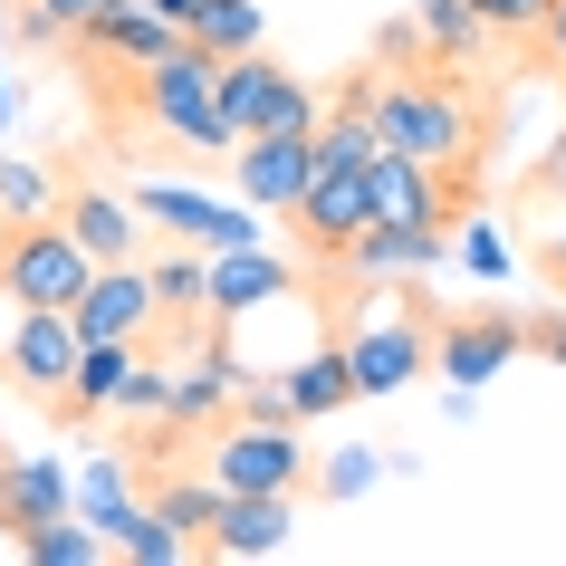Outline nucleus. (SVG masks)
<instances>
[{"mask_svg": "<svg viewBox=\"0 0 566 566\" xmlns=\"http://www.w3.org/2000/svg\"><path fill=\"white\" fill-rule=\"evenodd\" d=\"M77 356H87V336H77V317H67V307H20V327H10V346H0V375L59 413V394H67V375H77Z\"/></svg>", "mask_w": 566, "mask_h": 566, "instance_id": "obj_9", "label": "nucleus"}, {"mask_svg": "<svg viewBox=\"0 0 566 566\" xmlns=\"http://www.w3.org/2000/svg\"><path fill=\"white\" fill-rule=\"evenodd\" d=\"M211 490H307L298 422H221L211 432Z\"/></svg>", "mask_w": 566, "mask_h": 566, "instance_id": "obj_7", "label": "nucleus"}, {"mask_svg": "<svg viewBox=\"0 0 566 566\" xmlns=\"http://www.w3.org/2000/svg\"><path fill=\"white\" fill-rule=\"evenodd\" d=\"M0 116H10V87H0Z\"/></svg>", "mask_w": 566, "mask_h": 566, "instance_id": "obj_41", "label": "nucleus"}, {"mask_svg": "<svg viewBox=\"0 0 566 566\" xmlns=\"http://www.w3.org/2000/svg\"><path fill=\"white\" fill-rule=\"evenodd\" d=\"M537 192H557V202H566V135L537 154Z\"/></svg>", "mask_w": 566, "mask_h": 566, "instance_id": "obj_38", "label": "nucleus"}, {"mask_svg": "<svg viewBox=\"0 0 566 566\" xmlns=\"http://www.w3.org/2000/svg\"><path fill=\"white\" fill-rule=\"evenodd\" d=\"M289 537H298V500L289 490H221L202 547L211 557H289Z\"/></svg>", "mask_w": 566, "mask_h": 566, "instance_id": "obj_12", "label": "nucleus"}, {"mask_svg": "<svg viewBox=\"0 0 566 566\" xmlns=\"http://www.w3.org/2000/svg\"><path fill=\"white\" fill-rule=\"evenodd\" d=\"M59 221H67V240H77L96 269L106 260H145V231H154L145 211L125 202V192H106V182H77V192L59 202Z\"/></svg>", "mask_w": 566, "mask_h": 566, "instance_id": "obj_16", "label": "nucleus"}, {"mask_svg": "<svg viewBox=\"0 0 566 566\" xmlns=\"http://www.w3.org/2000/svg\"><path fill=\"white\" fill-rule=\"evenodd\" d=\"M528 356L566 365V307H547V317H528Z\"/></svg>", "mask_w": 566, "mask_h": 566, "instance_id": "obj_35", "label": "nucleus"}, {"mask_svg": "<svg viewBox=\"0 0 566 566\" xmlns=\"http://www.w3.org/2000/svg\"><path fill=\"white\" fill-rule=\"evenodd\" d=\"M471 10L490 39H518V49H537V30H547V0H471Z\"/></svg>", "mask_w": 566, "mask_h": 566, "instance_id": "obj_30", "label": "nucleus"}, {"mask_svg": "<svg viewBox=\"0 0 566 566\" xmlns=\"http://www.w3.org/2000/svg\"><path fill=\"white\" fill-rule=\"evenodd\" d=\"M336 269L346 279H432V269H451V231H385V221H365Z\"/></svg>", "mask_w": 566, "mask_h": 566, "instance_id": "obj_17", "label": "nucleus"}, {"mask_svg": "<svg viewBox=\"0 0 566 566\" xmlns=\"http://www.w3.org/2000/svg\"><path fill=\"white\" fill-rule=\"evenodd\" d=\"M106 557H125V566H182V557H192V537H182L174 518H154V509L135 500V518L116 528V547H106Z\"/></svg>", "mask_w": 566, "mask_h": 566, "instance_id": "obj_28", "label": "nucleus"}, {"mask_svg": "<svg viewBox=\"0 0 566 566\" xmlns=\"http://www.w3.org/2000/svg\"><path fill=\"white\" fill-rule=\"evenodd\" d=\"M87 250L67 240V221H0V298L10 307H67L77 289H87Z\"/></svg>", "mask_w": 566, "mask_h": 566, "instance_id": "obj_4", "label": "nucleus"}, {"mask_svg": "<svg viewBox=\"0 0 566 566\" xmlns=\"http://www.w3.org/2000/svg\"><path fill=\"white\" fill-rule=\"evenodd\" d=\"M135 211H145L154 231H174V240H192V250H260L269 240V221L250 202H211V192H192V182H135Z\"/></svg>", "mask_w": 566, "mask_h": 566, "instance_id": "obj_6", "label": "nucleus"}, {"mask_svg": "<svg viewBox=\"0 0 566 566\" xmlns=\"http://www.w3.org/2000/svg\"><path fill=\"white\" fill-rule=\"evenodd\" d=\"M231 385H240V365H231V346L211 336V356H202V365H182L174 394H164V432H202V422H221Z\"/></svg>", "mask_w": 566, "mask_h": 566, "instance_id": "obj_21", "label": "nucleus"}, {"mask_svg": "<svg viewBox=\"0 0 566 566\" xmlns=\"http://www.w3.org/2000/svg\"><path fill=\"white\" fill-rule=\"evenodd\" d=\"M528 356V317H509V307H461V317H442L432 327V365H442L451 385H490V375H509V365Z\"/></svg>", "mask_w": 566, "mask_h": 566, "instance_id": "obj_10", "label": "nucleus"}, {"mask_svg": "<svg viewBox=\"0 0 566 566\" xmlns=\"http://www.w3.org/2000/svg\"><path fill=\"white\" fill-rule=\"evenodd\" d=\"M307 174H317V145L307 135H240L231 145V192L250 211H289L307 192Z\"/></svg>", "mask_w": 566, "mask_h": 566, "instance_id": "obj_13", "label": "nucleus"}, {"mask_svg": "<svg viewBox=\"0 0 566 566\" xmlns=\"http://www.w3.org/2000/svg\"><path fill=\"white\" fill-rule=\"evenodd\" d=\"M240 403H250V422H289V394H279V385H250V375H240Z\"/></svg>", "mask_w": 566, "mask_h": 566, "instance_id": "obj_36", "label": "nucleus"}, {"mask_svg": "<svg viewBox=\"0 0 566 566\" xmlns=\"http://www.w3.org/2000/svg\"><path fill=\"white\" fill-rule=\"evenodd\" d=\"M154 518H174L192 547H202V528H211V509H221V490H211V471H192V480H154Z\"/></svg>", "mask_w": 566, "mask_h": 566, "instance_id": "obj_29", "label": "nucleus"}, {"mask_svg": "<svg viewBox=\"0 0 566 566\" xmlns=\"http://www.w3.org/2000/svg\"><path fill=\"white\" fill-rule=\"evenodd\" d=\"M413 39H422V59L451 67V77H471L490 59V30H480L471 0H413Z\"/></svg>", "mask_w": 566, "mask_h": 566, "instance_id": "obj_20", "label": "nucleus"}, {"mask_svg": "<svg viewBox=\"0 0 566 566\" xmlns=\"http://www.w3.org/2000/svg\"><path fill=\"white\" fill-rule=\"evenodd\" d=\"M67 509H77V518H87V528L106 537V547H116V528L135 518V490H125V461H116V451L77 471V490H67Z\"/></svg>", "mask_w": 566, "mask_h": 566, "instance_id": "obj_25", "label": "nucleus"}, {"mask_svg": "<svg viewBox=\"0 0 566 566\" xmlns=\"http://www.w3.org/2000/svg\"><path fill=\"white\" fill-rule=\"evenodd\" d=\"M164 394H174V375L135 356V375H125V403H116V422H164Z\"/></svg>", "mask_w": 566, "mask_h": 566, "instance_id": "obj_33", "label": "nucleus"}, {"mask_svg": "<svg viewBox=\"0 0 566 566\" xmlns=\"http://www.w3.org/2000/svg\"><path fill=\"white\" fill-rule=\"evenodd\" d=\"M154 10H164V20H174V30H182V20H192V10H202V0H154Z\"/></svg>", "mask_w": 566, "mask_h": 566, "instance_id": "obj_40", "label": "nucleus"}, {"mask_svg": "<svg viewBox=\"0 0 566 566\" xmlns=\"http://www.w3.org/2000/svg\"><path fill=\"white\" fill-rule=\"evenodd\" d=\"M537 49H547V67H566V0H547V30H537Z\"/></svg>", "mask_w": 566, "mask_h": 566, "instance_id": "obj_37", "label": "nucleus"}, {"mask_svg": "<svg viewBox=\"0 0 566 566\" xmlns=\"http://www.w3.org/2000/svg\"><path fill=\"white\" fill-rule=\"evenodd\" d=\"M174 39H182V30L154 10V0H106L87 30H77V49H87V59H106V67H145V59H164Z\"/></svg>", "mask_w": 566, "mask_h": 566, "instance_id": "obj_18", "label": "nucleus"}, {"mask_svg": "<svg viewBox=\"0 0 566 566\" xmlns=\"http://www.w3.org/2000/svg\"><path fill=\"white\" fill-rule=\"evenodd\" d=\"M346 375H356V403H365V394H403L413 375H432V327H422V317L356 327V336H346Z\"/></svg>", "mask_w": 566, "mask_h": 566, "instance_id": "obj_14", "label": "nucleus"}, {"mask_svg": "<svg viewBox=\"0 0 566 566\" xmlns=\"http://www.w3.org/2000/svg\"><path fill=\"white\" fill-rule=\"evenodd\" d=\"M375 145L413 154L432 174H471L480 164V106L451 67H403V77H375Z\"/></svg>", "mask_w": 566, "mask_h": 566, "instance_id": "obj_1", "label": "nucleus"}, {"mask_svg": "<svg viewBox=\"0 0 566 566\" xmlns=\"http://www.w3.org/2000/svg\"><path fill=\"white\" fill-rule=\"evenodd\" d=\"M269 298H298V279L269 240L260 250H202V317H250Z\"/></svg>", "mask_w": 566, "mask_h": 566, "instance_id": "obj_15", "label": "nucleus"}, {"mask_svg": "<svg viewBox=\"0 0 566 566\" xmlns=\"http://www.w3.org/2000/svg\"><path fill=\"white\" fill-rule=\"evenodd\" d=\"M67 490H77V480H67L59 461H39V451L0 461V528L20 537V528H39V518H67Z\"/></svg>", "mask_w": 566, "mask_h": 566, "instance_id": "obj_19", "label": "nucleus"}, {"mask_svg": "<svg viewBox=\"0 0 566 566\" xmlns=\"http://www.w3.org/2000/svg\"><path fill=\"white\" fill-rule=\"evenodd\" d=\"M20 557H30V566H96V557H106V537H96L87 518L67 509V518H39V528H20Z\"/></svg>", "mask_w": 566, "mask_h": 566, "instance_id": "obj_26", "label": "nucleus"}, {"mask_svg": "<svg viewBox=\"0 0 566 566\" xmlns=\"http://www.w3.org/2000/svg\"><path fill=\"white\" fill-rule=\"evenodd\" d=\"M145 279H154V307H164V317H202V250H192V240L154 250Z\"/></svg>", "mask_w": 566, "mask_h": 566, "instance_id": "obj_27", "label": "nucleus"}, {"mask_svg": "<svg viewBox=\"0 0 566 566\" xmlns=\"http://www.w3.org/2000/svg\"><path fill=\"white\" fill-rule=\"evenodd\" d=\"M182 39H192L202 59H240V49H269V10L260 0H202V10L182 20Z\"/></svg>", "mask_w": 566, "mask_h": 566, "instance_id": "obj_24", "label": "nucleus"}, {"mask_svg": "<svg viewBox=\"0 0 566 566\" xmlns=\"http://www.w3.org/2000/svg\"><path fill=\"white\" fill-rule=\"evenodd\" d=\"M461 192H471V174H432L413 154H375L365 164V211L385 231H451L461 221Z\"/></svg>", "mask_w": 566, "mask_h": 566, "instance_id": "obj_5", "label": "nucleus"}, {"mask_svg": "<svg viewBox=\"0 0 566 566\" xmlns=\"http://www.w3.org/2000/svg\"><path fill=\"white\" fill-rule=\"evenodd\" d=\"M49 202H59V192H49L39 164H0V211H10V221H39Z\"/></svg>", "mask_w": 566, "mask_h": 566, "instance_id": "obj_32", "label": "nucleus"}, {"mask_svg": "<svg viewBox=\"0 0 566 566\" xmlns=\"http://www.w3.org/2000/svg\"><path fill=\"white\" fill-rule=\"evenodd\" d=\"M211 77H221V59H202L192 39H174L164 59L135 67V116H145L174 154H231L240 135H231V116L211 106Z\"/></svg>", "mask_w": 566, "mask_h": 566, "instance_id": "obj_2", "label": "nucleus"}, {"mask_svg": "<svg viewBox=\"0 0 566 566\" xmlns=\"http://www.w3.org/2000/svg\"><path fill=\"white\" fill-rule=\"evenodd\" d=\"M211 106L231 116V135H307L327 96L307 87V77H289L269 49H240V59H221V77H211Z\"/></svg>", "mask_w": 566, "mask_h": 566, "instance_id": "obj_3", "label": "nucleus"}, {"mask_svg": "<svg viewBox=\"0 0 566 566\" xmlns=\"http://www.w3.org/2000/svg\"><path fill=\"white\" fill-rule=\"evenodd\" d=\"M125 375H135V346H87L77 375H67V394H59V422H116Z\"/></svg>", "mask_w": 566, "mask_h": 566, "instance_id": "obj_22", "label": "nucleus"}, {"mask_svg": "<svg viewBox=\"0 0 566 566\" xmlns=\"http://www.w3.org/2000/svg\"><path fill=\"white\" fill-rule=\"evenodd\" d=\"M279 394H289V422H327L356 403V375H346V346H317V356H298L289 375H279Z\"/></svg>", "mask_w": 566, "mask_h": 566, "instance_id": "obj_23", "label": "nucleus"}, {"mask_svg": "<svg viewBox=\"0 0 566 566\" xmlns=\"http://www.w3.org/2000/svg\"><path fill=\"white\" fill-rule=\"evenodd\" d=\"M537 260H547V279H557V289H566V211H557V231L537 240Z\"/></svg>", "mask_w": 566, "mask_h": 566, "instance_id": "obj_39", "label": "nucleus"}, {"mask_svg": "<svg viewBox=\"0 0 566 566\" xmlns=\"http://www.w3.org/2000/svg\"><path fill=\"white\" fill-rule=\"evenodd\" d=\"M375 480H385V461H375V451H336L327 471H317V490H327V500H365Z\"/></svg>", "mask_w": 566, "mask_h": 566, "instance_id": "obj_34", "label": "nucleus"}, {"mask_svg": "<svg viewBox=\"0 0 566 566\" xmlns=\"http://www.w3.org/2000/svg\"><path fill=\"white\" fill-rule=\"evenodd\" d=\"M451 260L471 269V279H509V231L500 221H471V231L451 240Z\"/></svg>", "mask_w": 566, "mask_h": 566, "instance_id": "obj_31", "label": "nucleus"}, {"mask_svg": "<svg viewBox=\"0 0 566 566\" xmlns=\"http://www.w3.org/2000/svg\"><path fill=\"white\" fill-rule=\"evenodd\" d=\"M67 317H77V336H87V346H145V336L164 327L145 260H106V269H87V289L67 298Z\"/></svg>", "mask_w": 566, "mask_h": 566, "instance_id": "obj_8", "label": "nucleus"}, {"mask_svg": "<svg viewBox=\"0 0 566 566\" xmlns=\"http://www.w3.org/2000/svg\"><path fill=\"white\" fill-rule=\"evenodd\" d=\"M289 221H298V240L317 250V260H346V240L375 221V211H365V164H317L307 192L289 202Z\"/></svg>", "mask_w": 566, "mask_h": 566, "instance_id": "obj_11", "label": "nucleus"}]
</instances>
